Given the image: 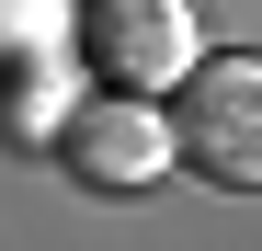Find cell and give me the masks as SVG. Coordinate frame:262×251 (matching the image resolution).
Instances as JSON below:
<instances>
[{
    "label": "cell",
    "mask_w": 262,
    "mask_h": 251,
    "mask_svg": "<svg viewBox=\"0 0 262 251\" xmlns=\"http://www.w3.org/2000/svg\"><path fill=\"white\" fill-rule=\"evenodd\" d=\"M171 160H194V172L228 183V194H262V57H194L183 69Z\"/></svg>",
    "instance_id": "6da1fadb"
},
{
    "label": "cell",
    "mask_w": 262,
    "mask_h": 251,
    "mask_svg": "<svg viewBox=\"0 0 262 251\" xmlns=\"http://www.w3.org/2000/svg\"><path fill=\"white\" fill-rule=\"evenodd\" d=\"M80 57L114 92H160L194 69V0H80Z\"/></svg>",
    "instance_id": "7a4b0ae2"
},
{
    "label": "cell",
    "mask_w": 262,
    "mask_h": 251,
    "mask_svg": "<svg viewBox=\"0 0 262 251\" xmlns=\"http://www.w3.org/2000/svg\"><path fill=\"white\" fill-rule=\"evenodd\" d=\"M69 172L80 183H103V194H137L171 172V114H148V92H103V103H80L69 114Z\"/></svg>",
    "instance_id": "3957f363"
}]
</instances>
